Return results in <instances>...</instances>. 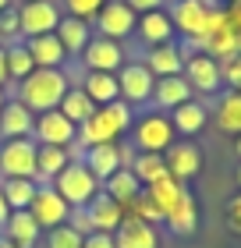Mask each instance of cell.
Here are the masks:
<instances>
[{
    "label": "cell",
    "mask_w": 241,
    "mask_h": 248,
    "mask_svg": "<svg viewBox=\"0 0 241 248\" xmlns=\"http://www.w3.org/2000/svg\"><path fill=\"white\" fill-rule=\"evenodd\" d=\"M202 53H209V57H216V61H224V57H231V53H238V32L227 25V15H224V11L213 18L209 32L202 36Z\"/></svg>",
    "instance_id": "cell-18"
},
{
    "label": "cell",
    "mask_w": 241,
    "mask_h": 248,
    "mask_svg": "<svg viewBox=\"0 0 241 248\" xmlns=\"http://www.w3.org/2000/svg\"><path fill=\"white\" fill-rule=\"evenodd\" d=\"M11 217V206H7V199H4V191H0V231H4V223Z\"/></svg>",
    "instance_id": "cell-47"
},
{
    "label": "cell",
    "mask_w": 241,
    "mask_h": 248,
    "mask_svg": "<svg viewBox=\"0 0 241 248\" xmlns=\"http://www.w3.org/2000/svg\"><path fill=\"white\" fill-rule=\"evenodd\" d=\"M4 61H7V78L11 82H21V78H29L32 71H36V64H32V53L25 43H11V46H4Z\"/></svg>",
    "instance_id": "cell-36"
},
{
    "label": "cell",
    "mask_w": 241,
    "mask_h": 248,
    "mask_svg": "<svg viewBox=\"0 0 241 248\" xmlns=\"http://www.w3.org/2000/svg\"><path fill=\"white\" fill-rule=\"evenodd\" d=\"M103 4H107V0H64V11H67L71 18H82V21L93 25V18L99 15Z\"/></svg>",
    "instance_id": "cell-40"
},
{
    "label": "cell",
    "mask_w": 241,
    "mask_h": 248,
    "mask_svg": "<svg viewBox=\"0 0 241 248\" xmlns=\"http://www.w3.org/2000/svg\"><path fill=\"white\" fill-rule=\"evenodd\" d=\"M135 15H149V11H163L167 7V0H124Z\"/></svg>",
    "instance_id": "cell-46"
},
{
    "label": "cell",
    "mask_w": 241,
    "mask_h": 248,
    "mask_svg": "<svg viewBox=\"0 0 241 248\" xmlns=\"http://www.w3.org/2000/svg\"><path fill=\"white\" fill-rule=\"evenodd\" d=\"M78 85H82V93L93 99L96 107H107V103H113V99H121L117 75H110V71H85Z\"/></svg>",
    "instance_id": "cell-23"
},
{
    "label": "cell",
    "mask_w": 241,
    "mask_h": 248,
    "mask_svg": "<svg viewBox=\"0 0 241 248\" xmlns=\"http://www.w3.org/2000/svg\"><path fill=\"white\" fill-rule=\"evenodd\" d=\"M67 223H71V227L82 234V238H85V234H93V220H89V213H85V209H71Z\"/></svg>",
    "instance_id": "cell-42"
},
{
    "label": "cell",
    "mask_w": 241,
    "mask_h": 248,
    "mask_svg": "<svg viewBox=\"0 0 241 248\" xmlns=\"http://www.w3.org/2000/svg\"><path fill=\"white\" fill-rule=\"evenodd\" d=\"M227 227H231L234 234H241V195H234L231 202H227Z\"/></svg>",
    "instance_id": "cell-43"
},
{
    "label": "cell",
    "mask_w": 241,
    "mask_h": 248,
    "mask_svg": "<svg viewBox=\"0 0 241 248\" xmlns=\"http://www.w3.org/2000/svg\"><path fill=\"white\" fill-rule=\"evenodd\" d=\"M234 149H238V156H241V135H238V142H234Z\"/></svg>",
    "instance_id": "cell-53"
},
{
    "label": "cell",
    "mask_w": 241,
    "mask_h": 248,
    "mask_svg": "<svg viewBox=\"0 0 241 248\" xmlns=\"http://www.w3.org/2000/svg\"><path fill=\"white\" fill-rule=\"evenodd\" d=\"M0 191H4L11 213H18V209L32 206V199L39 191V181H32V177H7V181H0Z\"/></svg>",
    "instance_id": "cell-33"
},
{
    "label": "cell",
    "mask_w": 241,
    "mask_h": 248,
    "mask_svg": "<svg viewBox=\"0 0 241 248\" xmlns=\"http://www.w3.org/2000/svg\"><path fill=\"white\" fill-rule=\"evenodd\" d=\"M124 217H131V220H142V223H163V213H160V206L153 199L145 195V188H142V195H135L128 206H124Z\"/></svg>",
    "instance_id": "cell-37"
},
{
    "label": "cell",
    "mask_w": 241,
    "mask_h": 248,
    "mask_svg": "<svg viewBox=\"0 0 241 248\" xmlns=\"http://www.w3.org/2000/svg\"><path fill=\"white\" fill-rule=\"evenodd\" d=\"M131 121H135V110L124 103V99H113V103H107V107H96L93 117H89L85 124H78L75 145L85 153V149H93V145L121 142V135H128Z\"/></svg>",
    "instance_id": "cell-1"
},
{
    "label": "cell",
    "mask_w": 241,
    "mask_h": 248,
    "mask_svg": "<svg viewBox=\"0 0 241 248\" xmlns=\"http://www.w3.org/2000/svg\"><path fill=\"white\" fill-rule=\"evenodd\" d=\"M163 223H167V227L174 231V234H195V227H199V202H195L192 191L177 202V209H170V213H167Z\"/></svg>",
    "instance_id": "cell-34"
},
{
    "label": "cell",
    "mask_w": 241,
    "mask_h": 248,
    "mask_svg": "<svg viewBox=\"0 0 241 248\" xmlns=\"http://www.w3.org/2000/svg\"><path fill=\"white\" fill-rule=\"evenodd\" d=\"M145 195L153 199L156 206H160V213L167 217V213H170V209H177V202L188 195V188L181 185L177 177H170V174H167V177H160L156 185H149V188H145Z\"/></svg>",
    "instance_id": "cell-32"
},
{
    "label": "cell",
    "mask_w": 241,
    "mask_h": 248,
    "mask_svg": "<svg viewBox=\"0 0 241 248\" xmlns=\"http://www.w3.org/2000/svg\"><path fill=\"white\" fill-rule=\"evenodd\" d=\"M32 139H36V145H61V149H71L75 139H78V124H71L61 110H47V114H36Z\"/></svg>",
    "instance_id": "cell-12"
},
{
    "label": "cell",
    "mask_w": 241,
    "mask_h": 248,
    "mask_svg": "<svg viewBox=\"0 0 241 248\" xmlns=\"http://www.w3.org/2000/svg\"><path fill=\"white\" fill-rule=\"evenodd\" d=\"M85 213H89V220H93V231H103V234H113L124 220V206H117V202L110 195H103V191L85 206Z\"/></svg>",
    "instance_id": "cell-26"
},
{
    "label": "cell",
    "mask_w": 241,
    "mask_h": 248,
    "mask_svg": "<svg viewBox=\"0 0 241 248\" xmlns=\"http://www.w3.org/2000/svg\"><path fill=\"white\" fill-rule=\"evenodd\" d=\"M11 78H7V61H4V50H0V85H7Z\"/></svg>",
    "instance_id": "cell-48"
},
{
    "label": "cell",
    "mask_w": 241,
    "mask_h": 248,
    "mask_svg": "<svg viewBox=\"0 0 241 248\" xmlns=\"http://www.w3.org/2000/svg\"><path fill=\"white\" fill-rule=\"evenodd\" d=\"M0 39L4 46L21 43V18H18V4H11L7 11H0Z\"/></svg>",
    "instance_id": "cell-38"
},
{
    "label": "cell",
    "mask_w": 241,
    "mask_h": 248,
    "mask_svg": "<svg viewBox=\"0 0 241 248\" xmlns=\"http://www.w3.org/2000/svg\"><path fill=\"white\" fill-rule=\"evenodd\" d=\"M185 46L181 43H163V46H149L145 53V67L153 71V78H170V75H181L185 71Z\"/></svg>",
    "instance_id": "cell-17"
},
{
    "label": "cell",
    "mask_w": 241,
    "mask_h": 248,
    "mask_svg": "<svg viewBox=\"0 0 241 248\" xmlns=\"http://www.w3.org/2000/svg\"><path fill=\"white\" fill-rule=\"evenodd\" d=\"M82 248H117L113 245V234H103V231H93V234H85V241Z\"/></svg>",
    "instance_id": "cell-44"
},
{
    "label": "cell",
    "mask_w": 241,
    "mask_h": 248,
    "mask_svg": "<svg viewBox=\"0 0 241 248\" xmlns=\"http://www.w3.org/2000/svg\"><path fill=\"white\" fill-rule=\"evenodd\" d=\"M234 181H238V188H241V167H238V174H234Z\"/></svg>",
    "instance_id": "cell-52"
},
{
    "label": "cell",
    "mask_w": 241,
    "mask_h": 248,
    "mask_svg": "<svg viewBox=\"0 0 241 248\" xmlns=\"http://www.w3.org/2000/svg\"><path fill=\"white\" fill-rule=\"evenodd\" d=\"M57 39L64 43V50H67V57H78V53L85 50V43L93 39V25L82 18H61V25H57Z\"/></svg>",
    "instance_id": "cell-27"
},
{
    "label": "cell",
    "mask_w": 241,
    "mask_h": 248,
    "mask_svg": "<svg viewBox=\"0 0 241 248\" xmlns=\"http://www.w3.org/2000/svg\"><path fill=\"white\" fill-rule=\"evenodd\" d=\"M0 50H4V39H0Z\"/></svg>",
    "instance_id": "cell-56"
},
{
    "label": "cell",
    "mask_w": 241,
    "mask_h": 248,
    "mask_svg": "<svg viewBox=\"0 0 241 248\" xmlns=\"http://www.w3.org/2000/svg\"><path fill=\"white\" fill-rule=\"evenodd\" d=\"M220 78L224 85H231V93H241V53H231L220 61Z\"/></svg>",
    "instance_id": "cell-41"
},
{
    "label": "cell",
    "mask_w": 241,
    "mask_h": 248,
    "mask_svg": "<svg viewBox=\"0 0 241 248\" xmlns=\"http://www.w3.org/2000/svg\"><path fill=\"white\" fill-rule=\"evenodd\" d=\"M131 156L135 149H128V145H121V142H107V145H93V149H85L78 160H82L89 170L96 174V181L103 185L110 174H117L121 167H128L131 163Z\"/></svg>",
    "instance_id": "cell-11"
},
{
    "label": "cell",
    "mask_w": 241,
    "mask_h": 248,
    "mask_svg": "<svg viewBox=\"0 0 241 248\" xmlns=\"http://www.w3.org/2000/svg\"><path fill=\"white\" fill-rule=\"evenodd\" d=\"M82 234H78L71 223H61V227L47 231V248H82Z\"/></svg>",
    "instance_id": "cell-39"
},
{
    "label": "cell",
    "mask_w": 241,
    "mask_h": 248,
    "mask_svg": "<svg viewBox=\"0 0 241 248\" xmlns=\"http://www.w3.org/2000/svg\"><path fill=\"white\" fill-rule=\"evenodd\" d=\"M213 117L224 135H241V93H220V99L213 107Z\"/></svg>",
    "instance_id": "cell-30"
},
{
    "label": "cell",
    "mask_w": 241,
    "mask_h": 248,
    "mask_svg": "<svg viewBox=\"0 0 241 248\" xmlns=\"http://www.w3.org/2000/svg\"><path fill=\"white\" fill-rule=\"evenodd\" d=\"M0 248H15V245H11V241L4 238V234H0Z\"/></svg>",
    "instance_id": "cell-49"
},
{
    "label": "cell",
    "mask_w": 241,
    "mask_h": 248,
    "mask_svg": "<svg viewBox=\"0 0 241 248\" xmlns=\"http://www.w3.org/2000/svg\"><path fill=\"white\" fill-rule=\"evenodd\" d=\"M113 245L117 248H160V231L153 227V223L124 217L121 227L113 231Z\"/></svg>",
    "instance_id": "cell-21"
},
{
    "label": "cell",
    "mask_w": 241,
    "mask_h": 248,
    "mask_svg": "<svg viewBox=\"0 0 241 248\" xmlns=\"http://www.w3.org/2000/svg\"><path fill=\"white\" fill-rule=\"evenodd\" d=\"M224 11L220 0H174L170 4V21H174V32L185 36V53L195 50L202 53V36L209 32L213 18Z\"/></svg>",
    "instance_id": "cell-3"
},
{
    "label": "cell",
    "mask_w": 241,
    "mask_h": 248,
    "mask_svg": "<svg viewBox=\"0 0 241 248\" xmlns=\"http://www.w3.org/2000/svg\"><path fill=\"white\" fill-rule=\"evenodd\" d=\"M103 195H110L117 206H128L135 195H142V185H139V177H135L128 167H121L117 174H110L107 181H103Z\"/></svg>",
    "instance_id": "cell-31"
},
{
    "label": "cell",
    "mask_w": 241,
    "mask_h": 248,
    "mask_svg": "<svg viewBox=\"0 0 241 248\" xmlns=\"http://www.w3.org/2000/svg\"><path fill=\"white\" fill-rule=\"evenodd\" d=\"M220 4H227V0H220Z\"/></svg>",
    "instance_id": "cell-57"
},
{
    "label": "cell",
    "mask_w": 241,
    "mask_h": 248,
    "mask_svg": "<svg viewBox=\"0 0 241 248\" xmlns=\"http://www.w3.org/2000/svg\"><path fill=\"white\" fill-rule=\"evenodd\" d=\"M238 53H241V36H238Z\"/></svg>",
    "instance_id": "cell-55"
},
{
    "label": "cell",
    "mask_w": 241,
    "mask_h": 248,
    "mask_svg": "<svg viewBox=\"0 0 241 248\" xmlns=\"http://www.w3.org/2000/svg\"><path fill=\"white\" fill-rule=\"evenodd\" d=\"M206 121H209V110L202 107V99H188V103H181V107L170 110V124H174V131L185 135V139L199 135L206 128Z\"/></svg>",
    "instance_id": "cell-25"
},
{
    "label": "cell",
    "mask_w": 241,
    "mask_h": 248,
    "mask_svg": "<svg viewBox=\"0 0 241 248\" xmlns=\"http://www.w3.org/2000/svg\"><path fill=\"white\" fill-rule=\"evenodd\" d=\"M163 160H167V174L177 177L181 185L192 181V177L202 170V149H199L192 139H177V142L163 153Z\"/></svg>",
    "instance_id": "cell-15"
},
{
    "label": "cell",
    "mask_w": 241,
    "mask_h": 248,
    "mask_svg": "<svg viewBox=\"0 0 241 248\" xmlns=\"http://www.w3.org/2000/svg\"><path fill=\"white\" fill-rule=\"evenodd\" d=\"M36 153H39L36 139H4L0 142V181H7V177H32L36 181L39 174Z\"/></svg>",
    "instance_id": "cell-6"
},
{
    "label": "cell",
    "mask_w": 241,
    "mask_h": 248,
    "mask_svg": "<svg viewBox=\"0 0 241 248\" xmlns=\"http://www.w3.org/2000/svg\"><path fill=\"white\" fill-rule=\"evenodd\" d=\"M135 25H139V15H135L124 0H107V4L99 7V15L93 18L96 36H107V39H117V43L135 36Z\"/></svg>",
    "instance_id": "cell-7"
},
{
    "label": "cell",
    "mask_w": 241,
    "mask_h": 248,
    "mask_svg": "<svg viewBox=\"0 0 241 248\" xmlns=\"http://www.w3.org/2000/svg\"><path fill=\"white\" fill-rule=\"evenodd\" d=\"M78 57H82V67H85V71H110V75H117L121 67H124V46H121L117 39L93 36Z\"/></svg>",
    "instance_id": "cell-13"
},
{
    "label": "cell",
    "mask_w": 241,
    "mask_h": 248,
    "mask_svg": "<svg viewBox=\"0 0 241 248\" xmlns=\"http://www.w3.org/2000/svg\"><path fill=\"white\" fill-rule=\"evenodd\" d=\"M11 4H29V0H11Z\"/></svg>",
    "instance_id": "cell-54"
},
{
    "label": "cell",
    "mask_w": 241,
    "mask_h": 248,
    "mask_svg": "<svg viewBox=\"0 0 241 248\" xmlns=\"http://www.w3.org/2000/svg\"><path fill=\"white\" fill-rule=\"evenodd\" d=\"M50 185L57 188V195H61L71 209H85L89 202H93L99 191H103V185L96 181V174L89 170L82 160H71V163H67Z\"/></svg>",
    "instance_id": "cell-4"
},
{
    "label": "cell",
    "mask_w": 241,
    "mask_h": 248,
    "mask_svg": "<svg viewBox=\"0 0 241 248\" xmlns=\"http://www.w3.org/2000/svg\"><path fill=\"white\" fill-rule=\"evenodd\" d=\"M117 85H121V99H124L128 107L153 103V85H156V78H153V71H149L142 61H124V67L117 71Z\"/></svg>",
    "instance_id": "cell-10"
},
{
    "label": "cell",
    "mask_w": 241,
    "mask_h": 248,
    "mask_svg": "<svg viewBox=\"0 0 241 248\" xmlns=\"http://www.w3.org/2000/svg\"><path fill=\"white\" fill-rule=\"evenodd\" d=\"M188 99H195L192 85L185 82V75H170V78H156L153 85V107L163 110V114H170L174 107L188 103Z\"/></svg>",
    "instance_id": "cell-19"
},
{
    "label": "cell",
    "mask_w": 241,
    "mask_h": 248,
    "mask_svg": "<svg viewBox=\"0 0 241 248\" xmlns=\"http://www.w3.org/2000/svg\"><path fill=\"white\" fill-rule=\"evenodd\" d=\"M11 7V0H0V11H7Z\"/></svg>",
    "instance_id": "cell-51"
},
{
    "label": "cell",
    "mask_w": 241,
    "mask_h": 248,
    "mask_svg": "<svg viewBox=\"0 0 241 248\" xmlns=\"http://www.w3.org/2000/svg\"><path fill=\"white\" fill-rule=\"evenodd\" d=\"M67 89H71V78L64 75V67H36L29 78L15 85V99L25 103L32 114H47L61 107Z\"/></svg>",
    "instance_id": "cell-2"
},
{
    "label": "cell",
    "mask_w": 241,
    "mask_h": 248,
    "mask_svg": "<svg viewBox=\"0 0 241 248\" xmlns=\"http://www.w3.org/2000/svg\"><path fill=\"white\" fill-rule=\"evenodd\" d=\"M135 36H139L145 46H163V43H174V21H170L167 7H163V11H149V15H139Z\"/></svg>",
    "instance_id": "cell-20"
},
{
    "label": "cell",
    "mask_w": 241,
    "mask_h": 248,
    "mask_svg": "<svg viewBox=\"0 0 241 248\" xmlns=\"http://www.w3.org/2000/svg\"><path fill=\"white\" fill-rule=\"evenodd\" d=\"M7 103V93H4V85H0V107H4Z\"/></svg>",
    "instance_id": "cell-50"
},
{
    "label": "cell",
    "mask_w": 241,
    "mask_h": 248,
    "mask_svg": "<svg viewBox=\"0 0 241 248\" xmlns=\"http://www.w3.org/2000/svg\"><path fill=\"white\" fill-rule=\"evenodd\" d=\"M32 128H36V114L15 96H7V103L0 107V139H32Z\"/></svg>",
    "instance_id": "cell-16"
},
{
    "label": "cell",
    "mask_w": 241,
    "mask_h": 248,
    "mask_svg": "<svg viewBox=\"0 0 241 248\" xmlns=\"http://www.w3.org/2000/svg\"><path fill=\"white\" fill-rule=\"evenodd\" d=\"M185 82L192 85L195 96H216L224 89V78H220V61L209 57V53H188L185 57Z\"/></svg>",
    "instance_id": "cell-8"
},
{
    "label": "cell",
    "mask_w": 241,
    "mask_h": 248,
    "mask_svg": "<svg viewBox=\"0 0 241 248\" xmlns=\"http://www.w3.org/2000/svg\"><path fill=\"white\" fill-rule=\"evenodd\" d=\"M32 53V64L36 67H64L67 61V50L64 43L57 39V32H50V36H36V39H21Z\"/></svg>",
    "instance_id": "cell-24"
},
{
    "label": "cell",
    "mask_w": 241,
    "mask_h": 248,
    "mask_svg": "<svg viewBox=\"0 0 241 248\" xmlns=\"http://www.w3.org/2000/svg\"><path fill=\"white\" fill-rule=\"evenodd\" d=\"M131 145L135 153H167L174 145V124H170V114L163 110H149V114L131 121Z\"/></svg>",
    "instance_id": "cell-5"
},
{
    "label": "cell",
    "mask_w": 241,
    "mask_h": 248,
    "mask_svg": "<svg viewBox=\"0 0 241 248\" xmlns=\"http://www.w3.org/2000/svg\"><path fill=\"white\" fill-rule=\"evenodd\" d=\"M128 170L139 177L142 188H149V185H156L160 177H167V160H163V153H135Z\"/></svg>",
    "instance_id": "cell-29"
},
{
    "label": "cell",
    "mask_w": 241,
    "mask_h": 248,
    "mask_svg": "<svg viewBox=\"0 0 241 248\" xmlns=\"http://www.w3.org/2000/svg\"><path fill=\"white\" fill-rule=\"evenodd\" d=\"M224 15H227V25L241 36V0H227V4H224Z\"/></svg>",
    "instance_id": "cell-45"
},
{
    "label": "cell",
    "mask_w": 241,
    "mask_h": 248,
    "mask_svg": "<svg viewBox=\"0 0 241 248\" xmlns=\"http://www.w3.org/2000/svg\"><path fill=\"white\" fill-rule=\"evenodd\" d=\"M71 160H75L71 149H61V145H39V153H36V167H39L36 181H39V185H50Z\"/></svg>",
    "instance_id": "cell-28"
},
{
    "label": "cell",
    "mask_w": 241,
    "mask_h": 248,
    "mask_svg": "<svg viewBox=\"0 0 241 248\" xmlns=\"http://www.w3.org/2000/svg\"><path fill=\"white\" fill-rule=\"evenodd\" d=\"M29 213H32V220H36L43 231H53V227H61V223H67L71 206L57 195L53 185H39V191H36V199H32Z\"/></svg>",
    "instance_id": "cell-14"
},
{
    "label": "cell",
    "mask_w": 241,
    "mask_h": 248,
    "mask_svg": "<svg viewBox=\"0 0 241 248\" xmlns=\"http://www.w3.org/2000/svg\"><path fill=\"white\" fill-rule=\"evenodd\" d=\"M18 18H21V39L50 36L61 25V7H57V0H29V4H18Z\"/></svg>",
    "instance_id": "cell-9"
},
{
    "label": "cell",
    "mask_w": 241,
    "mask_h": 248,
    "mask_svg": "<svg viewBox=\"0 0 241 248\" xmlns=\"http://www.w3.org/2000/svg\"><path fill=\"white\" fill-rule=\"evenodd\" d=\"M0 234H4L15 248H36L39 238H43V227L32 220L29 209H18V213H11V217H7V223H4V231H0Z\"/></svg>",
    "instance_id": "cell-22"
},
{
    "label": "cell",
    "mask_w": 241,
    "mask_h": 248,
    "mask_svg": "<svg viewBox=\"0 0 241 248\" xmlns=\"http://www.w3.org/2000/svg\"><path fill=\"white\" fill-rule=\"evenodd\" d=\"M57 110H61V114L71 121V124H85L89 117H93L96 103L82 93V85H71V89L64 93V99H61V107H57Z\"/></svg>",
    "instance_id": "cell-35"
}]
</instances>
